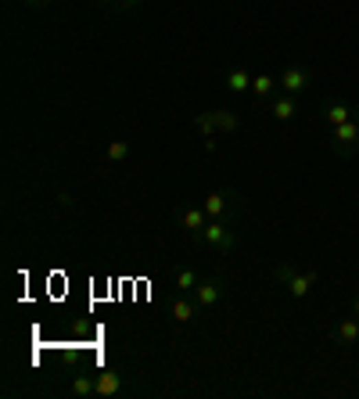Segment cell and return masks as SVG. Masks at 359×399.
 Returning <instances> with one entry per match:
<instances>
[{"mask_svg":"<svg viewBox=\"0 0 359 399\" xmlns=\"http://www.w3.org/2000/svg\"><path fill=\"white\" fill-rule=\"evenodd\" d=\"M201 241H205L209 248H230L233 245V234L223 227L220 219H209V227L201 230Z\"/></svg>","mask_w":359,"mask_h":399,"instance_id":"277c9868","label":"cell"},{"mask_svg":"<svg viewBox=\"0 0 359 399\" xmlns=\"http://www.w3.org/2000/svg\"><path fill=\"white\" fill-rule=\"evenodd\" d=\"M331 148L338 155H352L359 148V126H356V119L341 122V126H331Z\"/></svg>","mask_w":359,"mask_h":399,"instance_id":"7a4b0ae2","label":"cell"},{"mask_svg":"<svg viewBox=\"0 0 359 399\" xmlns=\"http://www.w3.org/2000/svg\"><path fill=\"white\" fill-rule=\"evenodd\" d=\"M130 4H137V0H119V8H130Z\"/></svg>","mask_w":359,"mask_h":399,"instance_id":"44dd1931","label":"cell"},{"mask_svg":"<svg viewBox=\"0 0 359 399\" xmlns=\"http://www.w3.org/2000/svg\"><path fill=\"white\" fill-rule=\"evenodd\" d=\"M76 392H93V381H86V378H80V381H76Z\"/></svg>","mask_w":359,"mask_h":399,"instance_id":"ac0fdd59","label":"cell"},{"mask_svg":"<svg viewBox=\"0 0 359 399\" xmlns=\"http://www.w3.org/2000/svg\"><path fill=\"white\" fill-rule=\"evenodd\" d=\"M122 389V374L119 371H104L97 381H93V392H101V396H112Z\"/></svg>","mask_w":359,"mask_h":399,"instance_id":"9c48e42d","label":"cell"},{"mask_svg":"<svg viewBox=\"0 0 359 399\" xmlns=\"http://www.w3.org/2000/svg\"><path fill=\"white\" fill-rule=\"evenodd\" d=\"M252 90L259 94V98H270V94L277 90V79L262 72V76H255V79H252Z\"/></svg>","mask_w":359,"mask_h":399,"instance_id":"9a60e30c","label":"cell"},{"mask_svg":"<svg viewBox=\"0 0 359 399\" xmlns=\"http://www.w3.org/2000/svg\"><path fill=\"white\" fill-rule=\"evenodd\" d=\"M115 4H119V0H115Z\"/></svg>","mask_w":359,"mask_h":399,"instance_id":"603a6c76","label":"cell"},{"mask_svg":"<svg viewBox=\"0 0 359 399\" xmlns=\"http://www.w3.org/2000/svg\"><path fill=\"white\" fill-rule=\"evenodd\" d=\"M209 119H212V130H223V133L238 130V116H233V111H227V108H220V111H209Z\"/></svg>","mask_w":359,"mask_h":399,"instance_id":"8fae6325","label":"cell"},{"mask_svg":"<svg viewBox=\"0 0 359 399\" xmlns=\"http://www.w3.org/2000/svg\"><path fill=\"white\" fill-rule=\"evenodd\" d=\"M334 338H338L341 345L359 342V316H349V321H341V324L334 327Z\"/></svg>","mask_w":359,"mask_h":399,"instance_id":"ba28073f","label":"cell"},{"mask_svg":"<svg viewBox=\"0 0 359 399\" xmlns=\"http://www.w3.org/2000/svg\"><path fill=\"white\" fill-rule=\"evenodd\" d=\"M201 209L209 213V219H220V216L227 213V195H220V191H216V195L205 198V205H201Z\"/></svg>","mask_w":359,"mask_h":399,"instance_id":"5bb4252c","label":"cell"},{"mask_svg":"<svg viewBox=\"0 0 359 399\" xmlns=\"http://www.w3.org/2000/svg\"><path fill=\"white\" fill-rule=\"evenodd\" d=\"M323 116H327V122H331V126H341V122H349V119H352V111H349V105L331 101V105L323 108Z\"/></svg>","mask_w":359,"mask_h":399,"instance_id":"4fadbf2b","label":"cell"},{"mask_svg":"<svg viewBox=\"0 0 359 399\" xmlns=\"http://www.w3.org/2000/svg\"><path fill=\"white\" fill-rule=\"evenodd\" d=\"M180 223H183V230H191V234L201 237V230L209 227V213L194 205V209H183V213H180Z\"/></svg>","mask_w":359,"mask_h":399,"instance_id":"5b68a950","label":"cell"},{"mask_svg":"<svg viewBox=\"0 0 359 399\" xmlns=\"http://www.w3.org/2000/svg\"><path fill=\"white\" fill-rule=\"evenodd\" d=\"M309 83H313V72H309L305 65H288L284 72H280V90L291 94V98H294V94H302Z\"/></svg>","mask_w":359,"mask_h":399,"instance_id":"3957f363","label":"cell"},{"mask_svg":"<svg viewBox=\"0 0 359 399\" xmlns=\"http://www.w3.org/2000/svg\"><path fill=\"white\" fill-rule=\"evenodd\" d=\"M194 302L201 310H212L216 302H220V284L216 281H198V288H194Z\"/></svg>","mask_w":359,"mask_h":399,"instance_id":"8992f818","label":"cell"},{"mask_svg":"<svg viewBox=\"0 0 359 399\" xmlns=\"http://www.w3.org/2000/svg\"><path fill=\"white\" fill-rule=\"evenodd\" d=\"M169 313H173V321L176 324H187V321H194V313H198V302L194 299H173V306H169Z\"/></svg>","mask_w":359,"mask_h":399,"instance_id":"52a82bcc","label":"cell"},{"mask_svg":"<svg viewBox=\"0 0 359 399\" xmlns=\"http://www.w3.org/2000/svg\"><path fill=\"white\" fill-rule=\"evenodd\" d=\"M176 288H180V292H194V288H198L194 270H180V274H176Z\"/></svg>","mask_w":359,"mask_h":399,"instance_id":"2e32d148","label":"cell"},{"mask_svg":"<svg viewBox=\"0 0 359 399\" xmlns=\"http://www.w3.org/2000/svg\"><path fill=\"white\" fill-rule=\"evenodd\" d=\"M352 313H356V316H359V295H356V299H352Z\"/></svg>","mask_w":359,"mask_h":399,"instance_id":"ffe728a7","label":"cell"},{"mask_svg":"<svg viewBox=\"0 0 359 399\" xmlns=\"http://www.w3.org/2000/svg\"><path fill=\"white\" fill-rule=\"evenodd\" d=\"M352 119H356V126H359V111H352Z\"/></svg>","mask_w":359,"mask_h":399,"instance_id":"7402d4cb","label":"cell"},{"mask_svg":"<svg viewBox=\"0 0 359 399\" xmlns=\"http://www.w3.org/2000/svg\"><path fill=\"white\" fill-rule=\"evenodd\" d=\"M270 111H273V116H277L280 122H284V119H294V111H299V105H294V98H291V94H280V98L270 105Z\"/></svg>","mask_w":359,"mask_h":399,"instance_id":"30bf717a","label":"cell"},{"mask_svg":"<svg viewBox=\"0 0 359 399\" xmlns=\"http://www.w3.org/2000/svg\"><path fill=\"white\" fill-rule=\"evenodd\" d=\"M126 151H130V144H126V140H112V144H108V158H112V162H119V158H126Z\"/></svg>","mask_w":359,"mask_h":399,"instance_id":"e0dca14e","label":"cell"},{"mask_svg":"<svg viewBox=\"0 0 359 399\" xmlns=\"http://www.w3.org/2000/svg\"><path fill=\"white\" fill-rule=\"evenodd\" d=\"M273 274H277V281L284 284V288H288L294 299H309V292H313V284H316V274H313V270H309V274H299L294 266H277Z\"/></svg>","mask_w":359,"mask_h":399,"instance_id":"6da1fadb","label":"cell"},{"mask_svg":"<svg viewBox=\"0 0 359 399\" xmlns=\"http://www.w3.org/2000/svg\"><path fill=\"white\" fill-rule=\"evenodd\" d=\"M248 87H252V72H248V69H230V72H227V90L241 94V90H248Z\"/></svg>","mask_w":359,"mask_h":399,"instance_id":"7c38bea8","label":"cell"},{"mask_svg":"<svg viewBox=\"0 0 359 399\" xmlns=\"http://www.w3.org/2000/svg\"><path fill=\"white\" fill-rule=\"evenodd\" d=\"M29 8H36V4H51V0H25Z\"/></svg>","mask_w":359,"mask_h":399,"instance_id":"d6986e66","label":"cell"}]
</instances>
